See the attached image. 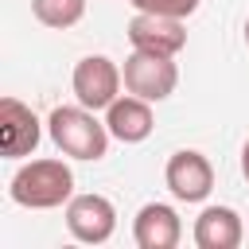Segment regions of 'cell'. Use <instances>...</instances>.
<instances>
[{
    "label": "cell",
    "mask_w": 249,
    "mask_h": 249,
    "mask_svg": "<svg viewBox=\"0 0 249 249\" xmlns=\"http://www.w3.org/2000/svg\"><path fill=\"white\" fill-rule=\"evenodd\" d=\"M163 183L179 202H202L214 191V167L202 152L179 148V152H171V160L163 167Z\"/></svg>",
    "instance_id": "obj_6"
},
{
    "label": "cell",
    "mask_w": 249,
    "mask_h": 249,
    "mask_svg": "<svg viewBox=\"0 0 249 249\" xmlns=\"http://www.w3.org/2000/svg\"><path fill=\"white\" fill-rule=\"evenodd\" d=\"M245 47H249V19H245Z\"/></svg>",
    "instance_id": "obj_15"
},
{
    "label": "cell",
    "mask_w": 249,
    "mask_h": 249,
    "mask_svg": "<svg viewBox=\"0 0 249 249\" xmlns=\"http://www.w3.org/2000/svg\"><path fill=\"white\" fill-rule=\"evenodd\" d=\"M241 175L249 179V140H245V148H241Z\"/></svg>",
    "instance_id": "obj_14"
},
{
    "label": "cell",
    "mask_w": 249,
    "mask_h": 249,
    "mask_svg": "<svg viewBox=\"0 0 249 249\" xmlns=\"http://www.w3.org/2000/svg\"><path fill=\"white\" fill-rule=\"evenodd\" d=\"M245 237V226L233 206H206L195 218V245L198 249H237Z\"/></svg>",
    "instance_id": "obj_11"
},
{
    "label": "cell",
    "mask_w": 249,
    "mask_h": 249,
    "mask_svg": "<svg viewBox=\"0 0 249 249\" xmlns=\"http://www.w3.org/2000/svg\"><path fill=\"white\" fill-rule=\"evenodd\" d=\"M136 12H152V16H175V19H187L198 12V0H128Z\"/></svg>",
    "instance_id": "obj_13"
},
{
    "label": "cell",
    "mask_w": 249,
    "mask_h": 249,
    "mask_svg": "<svg viewBox=\"0 0 249 249\" xmlns=\"http://www.w3.org/2000/svg\"><path fill=\"white\" fill-rule=\"evenodd\" d=\"M121 82H124V74H121V66L113 62V58H105V54H86V58H78V66H74V74H70V86H74V97H78V105H86V109H109L117 97H121Z\"/></svg>",
    "instance_id": "obj_4"
},
{
    "label": "cell",
    "mask_w": 249,
    "mask_h": 249,
    "mask_svg": "<svg viewBox=\"0 0 249 249\" xmlns=\"http://www.w3.org/2000/svg\"><path fill=\"white\" fill-rule=\"evenodd\" d=\"M47 132L54 140V148L70 160H101L109 152V124L97 121L93 109L86 105H58L47 117Z\"/></svg>",
    "instance_id": "obj_1"
},
{
    "label": "cell",
    "mask_w": 249,
    "mask_h": 249,
    "mask_svg": "<svg viewBox=\"0 0 249 249\" xmlns=\"http://www.w3.org/2000/svg\"><path fill=\"white\" fill-rule=\"evenodd\" d=\"M8 195L27 210H54L74 198V171L62 160H27L12 175Z\"/></svg>",
    "instance_id": "obj_2"
},
{
    "label": "cell",
    "mask_w": 249,
    "mask_h": 249,
    "mask_svg": "<svg viewBox=\"0 0 249 249\" xmlns=\"http://www.w3.org/2000/svg\"><path fill=\"white\" fill-rule=\"evenodd\" d=\"M66 230L82 245H105L117 230V210L105 195H74L66 202Z\"/></svg>",
    "instance_id": "obj_5"
},
{
    "label": "cell",
    "mask_w": 249,
    "mask_h": 249,
    "mask_svg": "<svg viewBox=\"0 0 249 249\" xmlns=\"http://www.w3.org/2000/svg\"><path fill=\"white\" fill-rule=\"evenodd\" d=\"M128 43L136 51H156V54H179L187 47V27L175 16H152V12H136L128 19Z\"/></svg>",
    "instance_id": "obj_7"
},
{
    "label": "cell",
    "mask_w": 249,
    "mask_h": 249,
    "mask_svg": "<svg viewBox=\"0 0 249 249\" xmlns=\"http://www.w3.org/2000/svg\"><path fill=\"white\" fill-rule=\"evenodd\" d=\"M121 74H124V89L136 93V97H144V101H163L179 86L175 58L171 54H156V51H136L132 47V54L124 58Z\"/></svg>",
    "instance_id": "obj_3"
},
{
    "label": "cell",
    "mask_w": 249,
    "mask_h": 249,
    "mask_svg": "<svg viewBox=\"0 0 249 249\" xmlns=\"http://www.w3.org/2000/svg\"><path fill=\"white\" fill-rule=\"evenodd\" d=\"M39 117L31 113V105H23L19 97H4L0 101V148L8 160H23L39 148Z\"/></svg>",
    "instance_id": "obj_8"
},
{
    "label": "cell",
    "mask_w": 249,
    "mask_h": 249,
    "mask_svg": "<svg viewBox=\"0 0 249 249\" xmlns=\"http://www.w3.org/2000/svg\"><path fill=\"white\" fill-rule=\"evenodd\" d=\"M105 124H109L113 140H121V144H140V140H148L152 128H156L152 101H144V97H136V93L117 97V101L105 109Z\"/></svg>",
    "instance_id": "obj_10"
},
{
    "label": "cell",
    "mask_w": 249,
    "mask_h": 249,
    "mask_svg": "<svg viewBox=\"0 0 249 249\" xmlns=\"http://www.w3.org/2000/svg\"><path fill=\"white\" fill-rule=\"evenodd\" d=\"M31 12H35V19L43 27L66 31L86 16V0H31Z\"/></svg>",
    "instance_id": "obj_12"
},
{
    "label": "cell",
    "mask_w": 249,
    "mask_h": 249,
    "mask_svg": "<svg viewBox=\"0 0 249 249\" xmlns=\"http://www.w3.org/2000/svg\"><path fill=\"white\" fill-rule=\"evenodd\" d=\"M132 237L140 249H175L183 237V222L167 202H144L132 218Z\"/></svg>",
    "instance_id": "obj_9"
}]
</instances>
